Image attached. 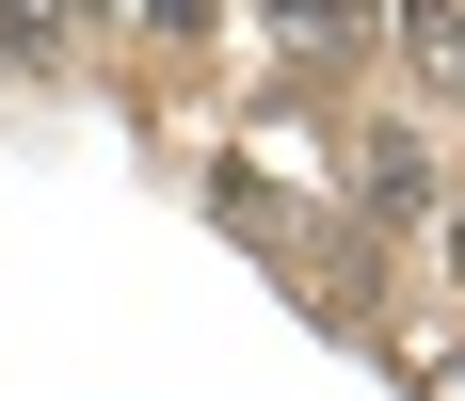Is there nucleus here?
<instances>
[{
	"mask_svg": "<svg viewBox=\"0 0 465 401\" xmlns=\"http://www.w3.org/2000/svg\"><path fill=\"white\" fill-rule=\"evenodd\" d=\"M385 33H401V81L465 113V0H385Z\"/></svg>",
	"mask_w": 465,
	"mask_h": 401,
	"instance_id": "nucleus-1",
	"label": "nucleus"
},
{
	"mask_svg": "<svg viewBox=\"0 0 465 401\" xmlns=\"http://www.w3.org/2000/svg\"><path fill=\"white\" fill-rule=\"evenodd\" d=\"M353 209H385V225H418V209H433V177H418V145H401V129L353 145Z\"/></svg>",
	"mask_w": 465,
	"mask_h": 401,
	"instance_id": "nucleus-2",
	"label": "nucleus"
},
{
	"mask_svg": "<svg viewBox=\"0 0 465 401\" xmlns=\"http://www.w3.org/2000/svg\"><path fill=\"white\" fill-rule=\"evenodd\" d=\"M370 16H385V0H273V33L305 48V65H337V48H370Z\"/></svg>",
	"mask_w": 465,
	"mask_h": 401,
	"instance_id": "nucleus-3",
	"label": "nucleus"
},
{
	"mask_svg": "<svg viewBox=\"0 0 465 401\" xmlns=\"http://www.w3.org/2000/svg\"><path fill=\"white\" fill-rule=\"evenodd\" d=\"M0 65H48V0H0Z\"/></svg>",
	"mask_w": 465,
	"mask_h": 401,
	"instance_id": "nucleus-4",
	"label": "nucleus"
},
{
	"mask_svg": "<svg viewBox=\"0 0 465 401\" xmlns=\"http://www.w3.org/2000/svg\"><path fill=\"white\" fill-rule=\"evenodd\" d=\"M418 401H465V354H433V369H418Z\"/></svg>",
	"mask_w": 465,
	"mask_h": 401,
	"instance_id": "nucleus-5",
	"label": "nucleus"
},
{
	"mask_svg": "<svg viewBox=\"0 0 465 401\" xmlns=\"http://www.w3.org/2000/svg\"><path fill=\"white\" fill-rule=\"evenodd\" d=\"M450 273H465V225H450Z\"/></svg>",
	"mask_w": 465,
	"mask_h": 401,
	"instance_id": "nucleus-6",
	"label": "nucleus"
}]
</instances>
